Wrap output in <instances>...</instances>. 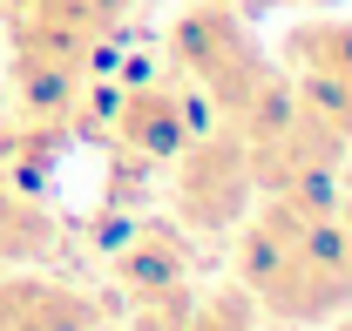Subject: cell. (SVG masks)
<instances>
[{"mask_svg": "<svg viewBox=\"0 0 352 331\" xmlns=\"http://www.w3.org/2000/svg\"><path fill=\"white\" fill-rule=\"evenodd\" d=\"M237 284L278 325H325L352 311V196H339V209L298 244H264L237 230Z\"/></svg>", "mask_w": 352, "mask_h": 331, "instance_id": "1", "label": "cell"}, {"mask_svg": "<svg viewBox=\"0 0 352 331\" xmlns=\"http://www.w3.org/2000/svg\"><path fill=\"white\" fill-rule=\"evenodd\" d=\"M170 61H176V75H183V88L204 95V109H210L223 128L285 75V68L251 41V27L237 21V7H223V0H190L170 21Z\"/></svg>", "mask_w": 352, "mask_h": 331, "instance_id": "2", "label": "cell"}, {"mask_svg": "<svg viewBox=\"0 0 352 331\" xmlns=\"http://www.w3.org/2000/svg\"><path fill=\"white\" fill-rule=\"evenodd\" d=\"M258 203V176L237 128H197L170 156V209L190 237H230Z\"/></svg>", "mask_w": 352, "mask_h": 331, "instance_id": "3", "label": "cell"}, {"mask_svg": "<svg viewBox=\"0 0 352 331\" xmlns=\"http://www.w3.org/2000/svg\"><path fill=\"white\" fill-rule=\"evenodd\" d=\"M197 128L204 122H197V102L183 82H135L109 102V135L142 163H170Z\"/></svg>", "mask_w": 352, "mask_h": 331, "instance_id": "4", "label": "cell"}, {"mask_svg": "<svg viewBox=\"0 0 352 331\" xmlns=\"http://www.w3.org/2000/svg\"><path fill=\"white\" fill-rule=\"evenodd\" d=\"M102 304L47 271H0V331H95Z\"/></svg>", "mask_w": 352, "mask_h": 331, "instance_id": "5", "label": "cell"}, {"mask_svg": "<svg viewBox=\"0 0 352 331\" xmlns=\"http://www.w3.org/2000/svg\"><path fill=\"white\" fill-rule=\"evenodd\" d=\"M190 264H197V250H190V230L176 223V216H156V223H142L129 244L116 250V264H109V277L129 290H163V284H190Z\"/></svg>", "mask_w": 352, "mask_h": 331, "instance_id": "6", "label": "cell"}, {"mask_svg": "<svg viewBox=\"0 0 352 331\" xmlns=\"http://www.w3.org/2000/svg\"><path fill=\"white\" fill-rule=\"evenodd\" d=\"M61 250V216L21 190V183H0V271H34Z\"/></svg>", "mask_w": 352, "mask_h": 331, "instance_id": "7", "label": "cell"}, {"mask_svg": "<svg viewBox=\"0 0 352 331\" xmlns=\"http://www.w3.org/2000/svg\"><path fill=\"white\" fill-rule=\"evenodd\" d=\"M285 68H292V75L352 82V21H298V27L285 34Z\"/></svg>", "mask_w": 352, "mask_h": 331, "instance_id": "8", "label": "cell"}, {"mask_svg": "<svg viewBox=\"0 0 352 331\" xmlns=\"http://www.w3.org/2000/svg\"><path fill=\"white\" fill-rule=\"evenodd\" d=\"M183 331H258V297L244 284H217L190 304V325Z\"/></svg>", "mask_w": 352, "mask_h": 331, "instance_id": "9", "label": "cell"}, {"mask_svg": "<svg viewBox=\"0 0 352 331\" xmlns=\"http://www.w3.org/2000/svg\"><path fill=\"white\" fill-rule=\"evenodd\" d=\"M292 95H298V109H311V115L352 149V82H332V75H292Z\"/></svg>", "mask_w": 352, "mask_h": 331, "instance_id": "10", "label": "cell"}, {"mask_svg": "<svg viewBox=\"0 0 352 331\" xmlns=\"http://www.w3.org/2000/svg\"><path fill=\"white\" fill-rule=\"evenodd\" d=\"M190 304H197L190 284L135 290V297H129V331H183V325H190Z\"/></svg>", "mask_w": 352, "mask_h": 331, "instance_id": "11", "label": "cell"}, {"mask_svg": "<svg viewBox=\"0 0 352 331\" xmlns=\"http://www.w3.org/2000/svg\"><path fill=\"white\" fill-rule=\"evenodd\" d=\"M332 331H352V318H339V325H332Z\"/></svg>", "mask_w": 352, "mask_h": 331, "instance_id": "12", "label": "cell"}, {"mask_svg": "<svg viewBox=\"0 0 352 331\" xmlns=\"http://www.w3.org/2000/svg\"><path fill=\"white\" fill-rule=\"evenodd\" d=\"M95 331H129V325H95Z\"/></svg>", "mask_w": 352, "mask_h": 331, "instance_id": "13", "label": "cell"}, {"mask_svg": "<svg viewBox=\"0 0 352 331\" xmlns=\"http://www.w3.org/2000/svg\"><path fill=\"white\" fill-rule=\"evenodd\" d=\"M0 7H14V0H0Z\"/></svg>", "mask_w": 352, "mask_h": 331, "instance_id": "14", "label": "cell"}]
</instances>
